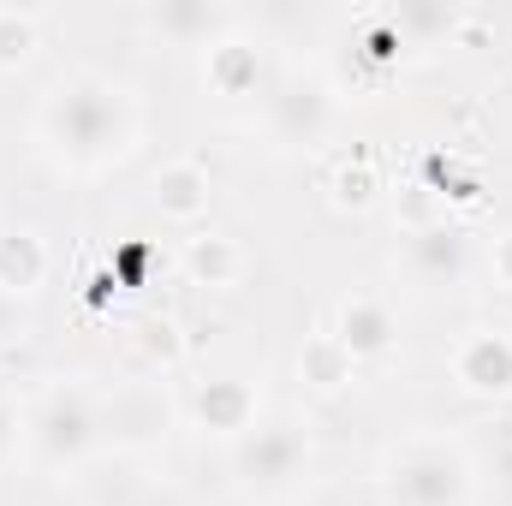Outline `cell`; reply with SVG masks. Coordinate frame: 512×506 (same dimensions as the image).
<instances>
[{
	"instance_id": "cell-1",
	"label": "cell",
	"mask_w": 512,
	"mask_h": 506,
	"mask_svg": "<svg viewBox=\"0 0 512 506\" xmlns=\"http://www.w3.org/2000/svg\"><path fill=\"white\" fill-rule=\"evenodd\" d=\"M36 131H42V143L66 167L90 173V167H114V161L131 155V143H137V108H131L126 84H114L108 72H66L42 96Z\"/></svg>"
},
{
	"instance_id": "cell-2",
	"label": "cell",
	"mask_w": 512,
	"mask_h": 506,
	"mask_svg": "<svg viewBox=\"0 0 512 506\" xmlns=\"http://www.w3.org/2000/svg\"><path fill=\"white\" fill-rule=\"evenodd\" d=\"M387 506H465L471 495V459L447 441H411L382 471Z\"/></svg>"
},
{
	"instance_id": "cell-3",
	"label": "cell",
	"mask_w": 512,
	"mask_h": 506,
	"mask_svg": "<svg viewBox=\"0 0 512 506\" xmlns=\"http://www.w3.org/2000/svg\"><path fill=\"white\" fill-rule=\"evenodd\" d=\"M179 405H173V387L161 376L143 381H114L102 399H96V435L120 453H143V447H161L167 429H173Z\"/></svg>"
},
{
	"instance_id": "cell-4",
	"label": "cell",
	"mask_w": 512,
	"mask_h": 506,
	"mask_svg": "<svg viewBox=\"0 0 512 506\" xmlns=\"http://www.w3.org/2000/svg\"><path fill=\"white\" fill-rule=\"evenodd\" d=\"M24 435L30 447L48 459V465H78L102 435H96V393L84 381H60L42 393V405L24 417Z\"/></svg>"
},
{
	"instance_id": "cell-5",
	"label": "cell",
	"mask_w": 512,
	"mask_h": 506,
	"mask_svg": "<svg viewBox=\"0 0 512 506\" xmlns=\"http://www.w3.org/2000/svg\"><path fill=\"white\" fill-rule=\"evenodd\" d=\"M304 465H310V441L298 423H256L251 435L233 441V477L245 495H262V501L286 495L304 477Z\"/></svg>"
},
{
	"instance_id": "cell-6",
	"label": "cell",
	"mask_w": 512,
	"mask_h": 506,
	"mask_svg": "<svg viewBox=\"0 0 512 506\" xmlns=\"http://www.w3.org/2000/svg\"><path fill=\"white\" fill-rule=\"evenodd\" d=\"M340 102H334V84L316 78V72H292L274 96H268V126L280 143H322L334 126Z\"/></svg>"
},
{
	"instance_id": "cell-7",
	"label": "cell",
	"mask_w": 512,
	"mask_h": 506,
	"mask_svg": "<svg viewBox=\"0 0 512 506\" xmlns=\"http://www.w3.org/2000/svg\"><path fill=\"white\" fill-rule=\"evenodd\" d=\"M405 268L423 286H459L471 274V233L447 215L429 227H405Z\"/></svg>"
},
{
	"instance_id": "cell-8",
	"label": "cell",
	"mask_w": 512,
	"mask_h": 506,
	"mask_svg": "<svg viewBox=\"0 0 512 506\" xmlns=\"http://www.w3.org/2000/svg\"><path fill=\"white\" fill-rule=\"evenodd\" d=\"M334 340L352 352V364H376V358H387V352L399 346V316H393L387 298L358 292V298L340 304V316H334Z\"/></svg>"
},
{
	"instance_id": "cell-9",
	"label": "cell",
	"mask_w": 512,
	"mask_h": 506,
	"mask_svg": "<svg viewBox=\"0 0 512 506\" xmlns=\"http://www.w3.org/2000/svg\"><path fill=\"white\" fill-rule=\"evenodd\" d=\"M209 197H215V179H209V167L197 155H173V161H161L149 173V203L167 221H203Z\"/></svg>"
},
{
	"instance_id": "cell-10",
	"label": "cell",
	"mask_w": 512,
	"mask_h": 506,
	"mask_svg": "<svg viewBox=\"0 0 512 506\" xmlns=\"http://www.w3.org/2000/svg\"><path fill=\"white\" fill-rule=\"evenodd\" d=\"M256 387L239 376H215L203 381L197 393H191V417H197V429L203 435H221V441H239V435H251L256 429Z\"/></svg>"
},
{
	"instance_id": "cell-11",
	"label": "cell",
	"mask_w": 512,
	"mask_h": 506,
	"mask_svg": "<svg viewBox=\"0 0 512 506\" xmlns=\"http://www.w3.org/2000/svg\"><path fill=\"white\" fill-rule=\"evenodd\" d=\"M453 381H459L465 393H477V399H501V393H512V340L495 334V328L465 334L459 352H453Z\"/></svg>"
},
{
	"instance_id": "cell-12",
	"label": "cell",
	"mask_w": 512,
	"mask_h": 506,
	"mask_svg": "<svg viewBox=\"0 0 512 506\" xmlns=\"http://www.w3.org/2000/svg\"><path fill=\"white\" fill-rule=\"evenodd\" d=\"M143 24L161 36V42H179V48H209V42H221L227 36V24H233V12L221 6V0H155V6H143Z\"/></svg>"
},
{
	"instance_id": "cell-13",
	"label": "cell",
	"mask_w": 512,
	"mask_h": 506,
	"mask_svg": "<svg viewBox=\"0 0 512 506\" xmlns=\"http://www.w3.org/2000/svg\"><path fill=\"white\" fill-rule=\"evenodd\" d=\"M48 280V245L36 227H0V292L6 298H36V286Z\"/></svg>"
},
{
	"instance_id": "cell-14",
	"label": "cell",
	"mask_w": 512,
	"mask_h": 506,
	"mask_svg": "<svg viewBox=\"0 0 512 506\" xmlns=\"http://www.w3.org/2000/svg\"><path fill=\"white\" fill-rule=\"evenodd\" d=\"M203 78H209V90H215V96H251L256 84H262V48L227 30L221 42H209Z\"/></svg>"
},
{
	"instance_id": "cell-15",
	"label": "cell",
	"mask_w": 512,
	"mask_h": 506,
	"mask_svg": "<svg viewBox=\"0 0 512 506\" xmlns=\"http://www.w3.org/2000/svg\"><path fill=\"white\" fill-rule=\"evenodd\" d=\"M185 352H191V340H185V322H179V316L149 310V316L131 322V358H137L149 376H167L173 364H185Z\"/></svg>"
},
{
	"instance_id": "cell-16",
	"label": "cell",
	"mask_w": 512,
	"mask_h": 506,
	"mask_svg": "<svg viewBox=\"0 0 512 506\" xmlns=\"http://www.w3.org/2000/svg\"><path fill=\"white\" fill-rule=\"evenodd\" d=\"M185 274H191V286H239L245 280V245L233 239V233H197V239H185Z\"/></svg>"
},
{
	"instance_id": "cell-17",
	"label": "cell",
	"mask_w": 512,
	"mask_h": 506,
	"mask_svg": "<svg viewBox=\"0 0 512 506\" xmlns=\"http://www.w3.org/2000/svg\"><path fill=\"white\" fill-rule=\"evenodd\" d=\"M352 352L334 340V328H316V334H304V346H298V381L310 387V393H340V387H352Z\"/></svg>"
},
{
	"instance_id": "cell-18",
	"label": "cell",
	"mask_w": 512,
	"mask_h": 506,
	"mask_svg": "<svg viewBox=\"0 0 512 506\" xmlns=\"http://www.w3.org/2000/svg\"><path fill=\"white\" fill-rule=\"evenodd\" d=\"M376 191H382V173H376V161L370 155H334V167H328V203L334 209H370L376 203Z\"/></svg>"
},
{
	"instance_id": "cell-19",
	"label": "cell",
	"mask_w": 512,
	"mask_h": 506,
	"mask_svg": "<svg viewBox=\"0 0 512 506\" xmlns=\"http://www.w3.org/2000/svg\"><path fill=\"white\" fill-rule=\"evenodd\" d=\"M42 42V18L30 6H0V72H18Z\"/></svg>"
},
{
	"instance_id": "cell-20",
	"label": "cell",
	"mask_w": 512,
	"mask_h": 506,
	"mask_svg": "<svg viewBox=\"0 0 512 506\" xmlns=\"http://www.w3.org/2000/svg\"><path fill=\"white\" fill-rule=\"evenodd\" d=\"M24 334H30V304L0 292V352H6V346H18Z\"/></svg>"
},
{
	"instance_id": "cell-21",
	"label": "cell",
	"mask_w": 512,
	"mask_h": 506,
	"mask_svg": "<svg viewBox=\"0 0 512 506\" xmlns=\"http://www.w3.org/2000/svg\"><path fill=\"white\" fill-rule=\"evenodd\" d=\"M18 441H24V417H18V405H12V399H0V465L18 453Z\"/></svg>"
},
{
	"instance_id": "cell-22",
	"label": "cell",
	"mask_w": 512,
	"mask_h": 506,
	"mask_svg": "<svg viewBox=\"0 0 512 506\" xmlns=\"http://www.w3.org/2000/svg\"><path fill=\"white\" fill-rule=\"evenodd\" d=\"M489 274H495L501 292H512V227L495 239V251H489Z\"/></svg>"
},
{
	"instance_id": "cell-23",
	"label": "cell",
	"mask_w": 512,
	"mask_h": 506,
	"mask_svg": "<svg viewBox=\"0 0 512 506\" xmlns=\"http://www.w3.org/2000/svg\"><path fill=\"white\" fill-rule=\"evenodd\" d=\"M108 506H179L173 489H126V495H114Z\"/></svg>"
}]
</instances>
